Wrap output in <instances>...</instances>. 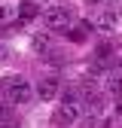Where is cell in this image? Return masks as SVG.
Returning <instances> with one entry per match:
<instances>
[{
	"label": "cell",
	"instance_id": "1",
	"mask_svg": "<svg viewBox=\"0 0 122 128\" xmlns=\"http://www.w3.org/2000/svg\"><path fill=\"white\" fill-rule=\"evenodd\" d=\"M0 92H3V101L12 104V107H28L30 98H34V88L24 76H6L0 82Z\"/></svg>",
	"mask_w": 122,
	"mask_h": 128
},
{
	"label": "cell",
	"instance_id": "2",
	"mask_svg": "<svg viewBox=\"0 0 122 128\" xmlns=\"http://www.w3.org/2000/svg\"><path fill=\"white\" fill-rule=\"evenodd\" d=\"M58 98H61V107H58V113H55V122L58 125H73V122H80L86 116V107H82V101H80L76 92H61Z\"/></svg>",
	"mask_w": 122,
	"mask_h": 128
},
{
	"label": "cell",
	"instance_id": "3",
	"mask_svg": "<svg viewBox=\"0 0 122 128\" xmlns=\"http://www.w3.org/2000/svg\"><path fill=\"white\" fill-rule=\"evenodd\" d=\"M43 22L49 30H67L70 28V9L67 6H49L43 12Z\"/></svg>",
	"mask_w": 122,
	"mask_h": 128
},
{
	"label": "cell",
	"instance_id": "4",
	"mask_svg": "<svg viewBox=\"0 0 122 128\" xmlns=\"http://www.w3.org/2000/svg\"><path fill=\"white\" fill-rule=\"evenodd\" d=\"M101 92H104V82H95V79H82V82H80V88H76V94H80V101H82V104L104 98Z\"/></svg>",
	"mask_w": 122,
	"mask_h": 128
},
{
	"label": "cell",
	"instance_id": "5",
	"mask_svg": "<svg viewBox=\"0 0 122 128\" xmlns=\"http://www.w3.org/2000/svg\"><path fill=\"white\" fill-rule=\"evenodd\" d=\"M61 94V82L55 76H49V79H43V82H37V98H43V101H55Z\"/></svg>",
	"mask_w": 122,
	"mask_h": 128
},
{
	"label": "cell",
	"instance_id": "6",
	"mask_svg": "<svg viewBox=\"0 0 122 128\" xmlns=\"http://www.w3.org/2000/svg\"><path fill=\"white\" fill-rule=\"evenodd\" d=\"M116 24H119V15L113 9H98V15H95V28L98 30L110 34V30H116Z\"/></svg>",
	"mask_w": 122,
	"mask_h": 128
},
{
	"label": "cell",
	"instance_id": "7",
	"mask_svg": "<svg viewBox=\"0 0 122 128\" xmlns=\"http://www.w3.org/2000/svg\"><path fill=\"white\" fill-rule=\"evenodd\" d=\"M30 49H34L37 55H49V52H52V37H49V34H34Z\"/></svg>",
	"mask_w": 122,
	"mask_h": 128
},
{
	"label": "cell",
	"instance_id": "8",
	"mask_svg": "<svg viewBox=\"0 0 122 128\" xmlns=\"http://www.w3.org/2000/svg\"><path fill=\"white\" fill-rule=\"evenodd\" d=\"M37 15H40V6L34 3V0H24V3L18 6V18L22 22H30V18H37Z\"/></svg>",
	"mask_w": 122,
	"mask_h": 128
},
{
	"label": "cell",
	"instance_id": "9",
	"mask_svg": "<svg viewBox=\"0 0 122 128\" xmlns=\"http://www.w3.org/2000/svg\"><path fill=\"white\" fill-rule=\"evenodd\" d=\"M0 125H15V113H12V104H6L0 98Z\"/></svg>",
	"mask_w": 122,
	"mask_h": 128
},
{
	"label": "cell",
	"instance_id": "10",
	"mask_svg": "<svg viewBox=\"0 0 122 128\" xmlns=\"http://www.w3.org/2000/svg\"><path fill=\"white\" fill-rule=\"evenodd\" d=\"M104 88L110 94H116V98H122V76H107L104 79Z\"/></svg>",
	"mask_w": 122,
	"mask_h": 128
},
{
	"label": "cell",
	"instance_id": "11",
	"mask_svg": "<svg viewBox=\"0 0 122 128\" xmlns=\"http://www.w3.org/2000/svg\"><path fill=\"white\" fill-rule=\"evenodd\" d=\"M67 40H73V43H82V40H86L82 28H67Z\"/></svg>",
	"mask_w": 122,
	"mask_h": 128
},
{
	"label": "cell",
	"instance_id": "12",
	"mask_svg": "<svg viewBox=\"0 0 122 128\" xmlns=\"http://www.w3.org/2000/svg\"><path fill=\"white\" fill-rule=\"evenodd\" d=\"M110 55H113V46L110 43H101L98 46V58H110Z\"/></svg>",
	"mask_w": 122,
	"mask_h": 128
},
{
	"label": "cell",
	"instance_id": "13",
	"mask_svg": "<svg viewBox=\"0 0 122 128\" xmlns=\"http://www.w3.org/2000/svg\"><path fill=\"white\" fill-rule=\"evenodd\" d=\"M6 15H9V9H6V6H0V22H3Z\"/></svg>",
	"mask_w": 122,
	"mask_h": 128
},
{
	"label": "cell",
	"instance_id": "14",
	"mask_svg": "<svg viewBox=\"0 0 122 128\" xmlns=\"http://www.w3.org/2000/svg\"><path fill=\"white\" fill-rule=\"evenodd\" d=\"M116 113H119V116H122V101H119V104H116Z\"/></svg>",
	"mask_w": 122,
	"mask_h": 128
},
{
	"label": "cell",
	"instance_id": "15",
	"mask_svg": "<svg viewBox=\"0 0 122 128\" xmlns=\"http://www.w3.org/2000/svg\"><path fill=\"white\" fill-rule=\"evenodd\" d=\"M86 3H95V6H98V3H104V0H86Z\"/></svg>",
	"mask_w": 122,
	"mask_h": 128
},
{
	"label": "cell",
	"instance_id": "16",
	"mask_svg": "<svg viewBox=\"0 0 122 128\" xmlns=\"http://www.w3.org/2000/svg\"><path fill=\"white\" fill-rule=\"evenodd\" d=\"M3 55H6V49H0V58H3Z\"/></svg>",
	"mask_w": 122,
	"mask_h": 128
},
{
	"label": "cell",
	"instance_id": "17",
	"mask_svg": "<svg viewBox=\"0 0 122 128\" xmlns=\"http://www.w3.org/2000/svg\"><path fill=\"white\" fill-rule=\"evenodd\" d=\"M110 3H122V0H110Z\"/></svg>",
	"mask_w": 122,
	"mask_h": 128
},
{
	"label": "cell",
	"instance_id": "18",
	"mask_svg": "<svg viewBox=\"0 0 122 128\" xmlns=\"http://www.w3.org/2000/svg\"><path fill=\"white\" fill-rule=\"evenodd\" d=\"M116 15H119V22H122V12H116Z\"/></svg>",
	"mask_w": 122,
	"mask_h": 128
}]
</instances>
